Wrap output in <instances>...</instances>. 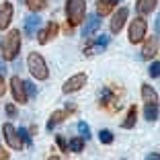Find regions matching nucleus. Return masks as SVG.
Instances as JSON below:
<instances>
[{
  "label": "nucleus",
  "mask_w": 160,
  "mask_h": 160,
  "mask_svg": "<svg viewBox=\"0 0 160 160\" xmlns=\"http://www.w3.org/2000/svg\"><path fill=\"white\" fill-rule=\"evenodd\" d=\"M0 49H2V60L6 62L17 60V56L21 52V29H10L0 43Z\"/></svg>",
  "instance_id": "nucleus-1"
},
{
  "label": "nucleus",
  "mask_w": 160,
  "mask_h": 160,
  "mask_svg": "<svg viewBox=\"0 0 160 160\" xmlns=\"http://www.w3.org/2000/svg\"><path fill=\"white\" fill-rule=\"evenodd\" d=\"M66 17L70 27H78L86 17V0H66Z\"/></svg>",
  "instance_id": "nucleus-2"
},
{
  "label": "nucleus",
  "mask_w": 160,
  "mask_h": 160,
  "mask_svg": "<svg viewBox=\"0 0 160 160\" xmlns=\"http://www.w3.org/2000/svg\"><path fill=\"white\" fill-rule=\"evenodd\" d=\"M27 66H29V72H31L37 80H47L49 78V70H47V64H45V60H43L41 53H29Z\"/></svg>",
  "instance_id": "nucleus-3"
},
{
  "label": "nucleus",
  "mask_w": 160,
  "mask_h": 160,
  "mask_svg": "<svg viewBox=\"0 0 160 160\" xmlns=\"http://www.w3.org/2000/svg\"><path fill=\"white\" fill-rule=\"evenodd\" d=\"M148 33V23L144 17H136V21H132L129 25V43H140L144 41Z\"/></svg>",
  "instance_id": "nucleus-4"
},
{
  "label": "nucleus",
  "mask_w": 160,
  "mask_h": 160,
  "mask_svg": "<svg viewBox=\"0 0 160 160\" xmlns=\"http://www.w3.org/2000/svg\"><path fill=\"white\" fill-rule=\"evenodd\" d=\"M101 107L107 109L109 113H115L117 109H121V103H119V92H115L111 86L103 90V97H101Z\"/></svg>",
  "instance_id": "nucleus-5"
},
{
  "label": "nucleus",
  "mask_w": 160,
  "mask_h": 160,
  "mask_svg": "<svg viewBox=\"0 0 160 160\" xmlns=\"http://www.w3.org/2000/svg\"><path fill=\"white\" fill-rule=\"evenodd\" d=\"M2 133H4L6 144H8L12 150H23V148H25L23 140H21V136H19V129H17L12 123H4V127H2Z\"/></svg>",
  "instance_id": "nucleus-6"
},
{
  "label": "nucleus",
  "mask_w": 160,
  "mask_h": 160,
  "mask_svg": "<svg viewBox=\"0 0 160 160\" xmlns=\"http://www.w3.org/2000/svg\"><path fill=\"white\" fill-rule=\"evenodd\" d=\"M82 86H86V74H84V72L70 76V78L64 82V86H62V92H66V94H70V92H78Z\"/></svg>",
  "instance_id": "nucleus-7"
},
{
  "label": "nucleus",
  "mask_w": 160,
  "mask_h": 160,
  "mask_svg": "<svg viewBox=\"0 0 160 160\" xmlns=\"http://www.w3.org/2000/svg\"><path fill=\"white\" fill-rule=\"evenodd\" d=\"M10 92H12V99L14 103H21V105H27V92H25V84L19 76H12L10 78Z\"/></svg>",
  "instance_id": "nucleus-8"
},
{
  "label": "nucleus",
  "mask_w": 160,
  "mask_h": 160,
  "mask_svg": "<svg viewBox=\"0 0 160 160\" xmlns=\"http://www.w3.org/2000/svg\"><path fill=\"white\" fill-rule=\"evenodd\" d=\"M109 45V37L107 35H101L97 39H90L84 45V56H97V53H103V49Z\"/></svg>",
  "instance_id": "nucleus-9"
},
{
  "label": "nucleus",
  "mask_w": 160,
  "mask_h": 160,
  "mask_svg": "<svg viewBox=\"0 0 160 160\" xmlns=\"http://www.w3.org/2000/svg\"><path fill=\"white\" fill-rule=\"evenodd\" d=\"M127 17H129V10H127L125 6H121V8H119L117 12L113 14V19H111V33H113V35L121 33V29L125 27Z\"/></svg>",
  "instance_id": "nucleus-10"
},
{
  "label": "nucleus",
  "mask_w": 160,
  "mask_h": 160,
  "mask_svg": "<svg viewBox=\"0 0 160 160\" xmlns=\"http://www.w3.org/2000/svg\"><path fill=\"white\" fill-rule=\"evenodd\" d=\"M39 27H41V19H39V14L33 12L29 14V17H25V23H23V33L29 35V37H33V35H37Z\"/></svg>",
  "instance_id": "nucleus-11"
},
{
  "label": "nucleus",
  "mask_w": 160,
  "mask_h": 160,
  "mask_svg": "<svg viewBox=\"0 0 160 160\" xmlns=\"http://www.w3.org/2000/svg\"><path fill=\"white\" fill-rule=\"evenodd\" d=\"M158 56V35H152L146 39L144 47H142V58L144 60H152V58Z\"/></svg>",
  "instance_id": "nucleus-12"
},
{
  "label": "nucleus",
  "mask_w": 160,
  "mask_h": 160,
  "mask_svg": "<svg viewBox=\"0 0 160 160\" xmlns=\"http://www.w3.org/2000/svg\"><path fill=\"white\" fill-rule=\"evenodd\" d=\"M58 31H60V27H58L53 21H49V23H47V27L43 29V31H37V41L41 43V45H45L47 41H52V39L58 35Z\"/></svg>",
  "instance_id": "nucleus-13"
},
{
  "label": "nucleus",
  "mask_w": 160,
  "mask_h": 160,
  "mask_svg": "<svg viewBox=\"0 0 160 160\" xmlns=\"http://www.w3.org/2000/svg\"><path fill=\"white\" fill-rule=\"evenodd\" d=\"M12 14H14V8H12L10 2H2V4H0V31H4L10 25Z\"/></svg>",
  "instance_id": "nucleus-14"
},
{
  "label": "nucleus",
  "mask_w": 160,
  "mask_h": 160,
  "mask_svg": "<svg viewBox=\"0 0 160 160\" xmlns=\"http://www.w3.org/2000/svg\"><path fill=\"white\" fill-rule=\"evenodd\" d=\"M99 27H101V17L99 14H90L88 19H86L84 29H82V35H84V37H92V35L99 31Z\"/></svg>",
  "instance_id": "nucleus-15"
},
{
  "label": "nucleus",
  "mask_w": 160,
  "mask_h": 160,
  "mask_svg": "<svg viewBox=\"0 0 160 160\" xmlns=\"http://www.w3.org/2000/svg\"><path fill=\"white\" fill-rule=\"evenodd\" d=\"M142 101L146 105H158V92L150 84H142Z\"/></svg>",
  "instance_id": "nucleus-16"
},
{
  "label": "nucleus",
  "mask_w": 160,
  "mask_h": 160,
  "mask_svg": "<svg viewBox=\"0 0 160 160\" xmlns=\"http://www.w3.org/2000/svg\"><path fill=\"white\" fill-rule=\"evenodd\" d=\"M158 0H138L136 2V10L144 17V14H152V10H156Z\"/></svg>",
  "instance_id": "nucleus-17"
},
{
  "label": "nucleus",
  "mask_w": 160,
  "mask_h": 160,
  "mask_svg": "<svg viewBox=\"0 0 160 160\" xmlns=\"http://www.w3.org/2000/svg\"><path fill=\"white\" fill-rule=\"evenodd\" d=\"M119 0H97V14L99 17H107L111 10L117 6Z\"/></svg>",
  "instance_id": "nucleus-18"
},
{
  "label": "nucleus",
  "mask_w": 160,
  "mask_h": 160,
  "mask_svg": "<svg viewBox=\"0 0 160 160\" xmlns=\"http://www.w3.org/2000/svg\"><path fill=\"white\" fill-rule=\"evenodd\" d=\"M136 119H138V107H136V105H132V107L127 109L125 119L121 121V127H123V129H132V127L136 125Z\"/></svg>",
  "instance_id": "nucleus-19"
},
{
  "label": "nucleus",
  "mask_w": 160,
  "mask_h": 160,
  "mask_svg": "<svg viewBox=\"0 0 160 160\" xmlns=\"http://www.w3.org/2000/svg\"><path fill=\"white\" fill-rule=\"evenodd\" d=\"M70 113H72L70 109H66V111H56V113H53L52 117H49V123H47V129H53V125H56V123H62V121H64V119H66Z\"/></svg>",
  "instance_id": "nucleus-20"
},
{
  "label": "nucleus",
  "mask_w": 160,
  "mask_h": 160,
  "mask_svg": "<svg viewBox=\"0 0 160 160\" xmlns=\"http://www.w3.org/2000/svg\"><path fill=\"white\" fill-rule=\"evenodd\" d=\"M68 150H70V152H76V154H80V152L84 150V138H82V136L72 138L70 144H68Z\"/></svg>",
  "instance_id": "nucleus-21"
},
{
  "label": "nucleus",
  "mask_w": 160,
  "mask_h": 160,
  "mask_svg": "<svg viewBox=\"0 0 160 160\" xmlns=\"http://www.w3.org/2000/svg\"><path fill=\"white\" fill-rule=\"evenodd\" d=\"M29 6V10H33V12H39V10H43L47 6V2L49 0H25Z\"/></svg>",
  "instance_id": "nucleus-22"
},
{
  "label": "nucleus",
  "mask_w": 160,
  "mask_h": 160,
  "mask_svg": "<svg viewBox=\"0 0 160 160\" xmlns=\"http://www.w3.org/2000/svg\"><path fill=\"white\" fill-rule=\"evenodd\" d=\"M144 115H146L148 121H156V119H158V105H146Z\"/></svg>",
  "instance_id": "nucleus-23"
},
{
  "label": "nucleus",
  "mask_w": 160,
  "mask_h": 160,
  "mask_svg": "<svg viewBox=\"0 0 160 160\" xmlns=\"http://www.w3.org/2000/svg\"><path fill=\"white\" fill-rule=\"evenodd\" d=\"M99 140H101V144H113V133L109 132V129H101Z\"/></svg>",
  "instance_id": "nucleus-24"
},
{
  "label": "nucleus",
  "mask_w": 160,
  "mask_h": 160,
  "mask_svg": "<svg viewBox=\"0 0 160 160\" xmlns=\"http://www.w3.org/2000/svg\"><path fill=\"white\" fill-rule=\"evenodd\" d=\"M23 84H25V92H27V97H35V94H37V86H35L33 82L23 80Z\"/></svg>",
  "instance_id": "nucleus-25"
},
{
  "label": "nucleus",
  "mask_w": 160,
  "mask_h": 160,
  "mask_svg": "<svg viewBox=\"0 0 160 160\" xmlns=\"http://www.w3.org/2000/svg\"><path fill=\"white\" fill-rule=\"evenodd\" d=\"M78 132H80V136L84 138V140H88V138H90V127L86 125L84 121H80V123H78Z\"/></svg>",
  "instance_id": "nucleus-26"
},
{
  "label": "nucleus",
  "mask_w": 160,
  "mask_h": 160,
  "mask_svg": "<svg viewBox=\"0 0 160 160\" xmlns=\"http://www.w3.org/2000/svg\"><path fill=\"white\" fill-rule=\"evenodd\" d=\"M148 74H150L152 78H158V76H160V64H158L156 60L152 62V66L148 68Z\"/></svg>",
  "instance_id": "nucleus-27"
},
{
  "label": "nucleus",
  "mask_w": 160,
  "mask_h": 160,
  "mask_svg": "<svg viewBox=\"0 0 160 160\" xmlns=\"http://www.w3.org/2000/svg\"><path fill=\"white\" fill-rule=\"evenodd\" d=\"M56 142H58V146H60L62 152H68V144H66V138L64 136H56Z\"/></svg>",
  "instance_id": "nucleus-28"
},
{
  "label": "nucleus",
  "mask_w": 160,
  "mask_h": 160,
  "mask_svg": "<svg viewBox=\"0 0 160 160\" xmlns=\"http://www.w3.org/2000/svg\"><path fill=\"white\" fill-rule=\"evenodd\" d=\"M19 136H21V140H23L25 146H31V136H29L25 129H19Z\"/></svg>",
  "instance_id": "nucleus-29"
},
{
  "label": "nucleus",
  "mask_w": 160,
  "mask_h": 160,
  "mask_svg": "<svg viewBox=\"0 0 160 160\" xmlns=\"http://www.w3.org/2000/svg\"><path fill=\"white\" fill-rule=\"evenodd\" d=\"M4 92H6V82H4V78H2V74H0V99L4 97Z\"/></svg>",
  "instance_id": "nucleus-30"
},
{
  "label": "nucleus",
  "mask_w": 160,
  "mask_h": 160,
  "mask_svg": "<svg viewBox=\"0 0 160 160\" xmlns=\"http://www.w3.org/2000/svg\"><path fill=\"white\" fill-rule=\"evenodd\" d=\"M6 113H8V117H14V115H17V109H14V105H6Z\"/></svg>",
  "instance_id": "nucleus-31"
},
{
  "label": "nucleus",
  "mask_w": 160,
  "mask_h": 160,
  "mask_svg": "<svg viewBox=\"0 0 160 160\" xmlns=\"http://www.w3.org/2000/svg\"><path fill=\"white\" fill-rule=\"evenodd\" d=\"M6 158H10V154H8V152H6L2 146H0V160H6Z\"/></svg>",
  "instance_id": "nucleus-32"
},
{
  "label": "nucleus",
  "mask_w": 160,
  "mask_h": 160,
  "mask_svg": "<svg viewBox=\"0 0 160 160\" xmlns=\"http://www.w3.org/2000/svg\"><path fill=\"white\" fill-rule=\"evenodd\" d=\"M6 72V66H4V60H2V58H0V74H4Z\"/></svg>",
  "instance_id": "nucleus-33"
},
{
  "label": "nucleus",
  "mask_w": 160,
  "mask_h": 160,
  "mask_svg": "<svg viewBox=\"0 0 160 160\" xmlns=\"http://www.w3.org/2000/svg\"><path fill=\"white\" fill-rule=\"evenodd\" d=\"M19 2H23V0H19Z\"/></svg>",
  "instance_id": "nucleus-34"
}]
</instances>
